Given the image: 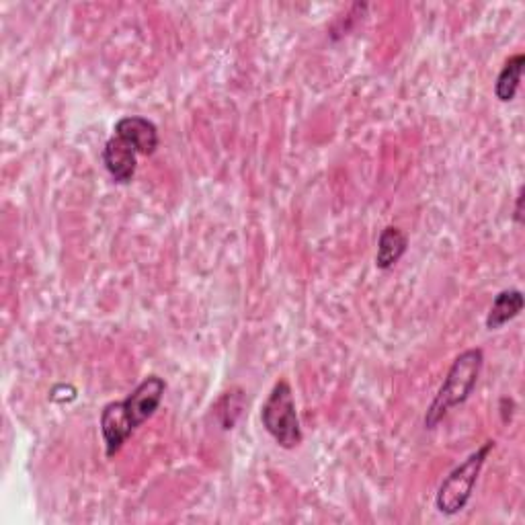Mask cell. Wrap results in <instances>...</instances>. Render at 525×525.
Instances as JSON below:
<instances>
[{"label":"cell","mask_w":525,"mask_h":525,"mask_svg":"<svg viewBox=\"0 0 525 525\" xmlns=\"http://www.w3.org/2000/svg\"><path fill=\"white\" fill-rule=\"evenodd\" d=\"M103 165L115 183L128 185L136 175L138 150L119 136H113L103 148Z\"/></svg>","instance_id":"5"},{"label":"cell","mask_w":525,"mask_h":525,"mask_svg":"<svg viewBox=\"0 0 525 525\" xmlns=\"http://www.w3.org/2000/svg\"><path fill=\"white\" fill-rule=\"evenodd\" d=\"M482 363H484L482 349H468L454 359L448 376L443 378L439 392L435 394L433 402L427 409L425 429H435L452 409L464 405V402L470 398L472 390L476 388V382L482 372Z\"/></svg>","instance_id":"1"},{"label":"cell","mask_w":525,"mask_h":525,"mask_svg":"<svg viewBox=\"0 0 525 525\" xmlns=\"http://www.w3.org/2000/svg\"><path fill=\"white\" fill-rule=\"evenodd\" d=\"M115 136L132 144L138 154H154L158 148V130L150 119L140 115L121 117L115 124Z\"/></svg>","instance_id":"7"},{"label":"cell","mask_w":525,"mask_h":525,"mask_svg":"<svg viewBox=\"0 0 525 525\" xmlns=\"http://www.w3.org/2000/svg\"><path fill=\"white\" fill-rule=\"evenodd\" d=\"M523 64H525L523 54H515V56H511V58L505 62L503 70H501L499 76H497V83H495V95H497L499 101L509 103V101L515 99L517 89H519V83H521Z\"/></svg>","instance_id":"10"},{"label":"cell","mask_w":525,"mask_h":525,"mask_svg":"<svg viewBox=\"0 0 525 525\" xmlns=\"http://www.w3.org/2000/svg\"><path fill=\"white\" fill-rule=\"evenodd\" d=\"M261 421L267 433L277 441V446L294 450L302 443V429L294 402V392L286 380L277 382L269 392L261 409Z\"/></svg>","instance_id":"3"},{"label":"cell","mask_w":525,"mask_h":525,"mask_svg":"<svg viewBox=\"0 0 525 525\" xmlns=\"http://www.w3.org/2000/svg\"><path fill=\"white\" fill-rule=\"evenodd\" d=\"M134 431H136L134 425L130 423L124 407H121V400L109 402L101 413V433L105 441L107 458H113L121 448H124V443L132 437Z\"/></svg>","instance_id":"6"},{"label":"cell","mask_w":525,"mask_h":525,"mask_svg":"<svg viewBox=\"0 0 525 525\" xmlns=\"http://www.w3.org/2000/svg\"><path fill=\"white\" fill-rule=\"evenodd\" d=\"M495 450V441H484V446L470 454L460 466H456L443 482L435 497V507L443 515H458L468 505L474 484L480 476V470L487 462L489 454Z\"/></svg>","instance_id":"2"},{"label":"cell","mask_w":525,"mask_h":525,"mask_svg":"<svg viewBox=\"0 0 525 525\" xmlns=\"http://www.w3.org/2000/svg\"><path fill=\"white\" fill-rule=\"evenodd\" d=\"M409 249V238L396 226H386L378 238L376 267L382 271L392 269Z\"/></svg>","instance_id":"8"},{"label":"cell","mask_w":525,"mask_h":525,"mask_svg":"<svg viewBox=\"0 0 525 525\" xmlns=\"http://www.w3.org/2000/svg\"><path fill=\"white\" fill-rule=\"evenodd\" d=\"M521 206H523V189H521V191H519V195H517V206H515V216H513L517 224H521V218H523Z\"/></svg>","instance_id":"11"},{"label":"cell","mask_w":525,"mask_h":525,"mask_svg":"<svg viewBox=\"0 0 525 525\" xmlns=\"http://www.w3.org/2000/svg\"><path fill=\"white\" fill-rule=\"evenodd\" d=\"M523 310V294L519 290H505L501 292L493 306L491 312L487 316V329L489 331H499L501 327H505L509 320L517 318L519 312Z\"/></svg>","instance_id":"9"},{"label":"cell","mask_w":525,"mask_h":525,"mask_svg":"<svg viewBox=\"0 0 525 525\" xmlns=\"http://www.w3.org/2000/svg\"><path fill=\"white\" fill-rule=\"evenodd\" d=\"M165 392H167V382L163 378L148 376L132 390V394H128L126 400H121V407H124L134 429H138L158 411Z\"/></svg>","instance_id":"4"}]
</instances>
